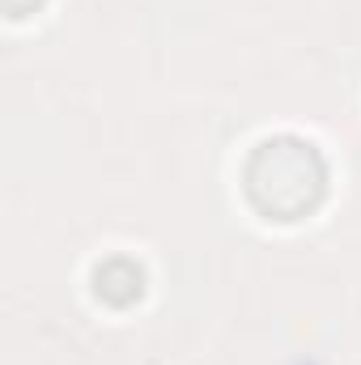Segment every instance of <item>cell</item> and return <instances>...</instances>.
<instances>
[{
    "instance_id": "6da1fadb",
    "label": "cell",
    "mask_w": 361,
    "mask_h": 365,
    "mask_svg": "<svg viewBox=\"0 0 361 365\" xmlns=\"http://www.w3.org/2000/svg\"><path fill=\"white\" fill-rule=\"evenodd\" d=\"M323 158L315 153V145L298 140V136H276L255 149V158L247 162V191L251 200L268 212V217H302L319 204L323 195Z\"/></svg>"
}]
</instances>
